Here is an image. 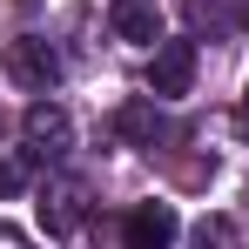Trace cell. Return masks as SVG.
Returning <instances> with one entry per match:
<instances>
[{"label": "cell", "mask_w": 249, "mask_h": 249, "mask_svg": "<svg viewBox=\"0 0 249 249\" xmlns=\"http://www.w3.org/2000/svg\"><path fill=\"white\" fill-rule=\"evenodd\" d=\"M0 249H34V243H27L20 229H7V222H0Z\"/></svg>", "instance_id": "cell-10"}, {"label": "cell", "mask_w": 249, "mask_h": 249, "mask_svg": "<svg viewBox=\"0 0 249 249\" xmlns=\"http://www.w3.org/2000/svg\"><path fill=\"white\" fill-rule=\"evenodd\" d=\"M243 27H249V7H243Z\"/></svg>", "instance_id": "cell-11"}, {"label": "cell", "mask_w": 249, "mask_h": 249, "mask_svg": "<svg viewBox=\"0 0 249 249\" xmlns=\"http://www.w3.org/2000/svg\"><path fill=\"white\" fill-rule=\"evenodd\" d=\"M108 20H115V34L135 47H155L162 41V20H155V0H108Z\"/></svg>", "instance_id": "cell-6"}, {"label": "cell", "mask_w": 249, "mask_h": 249, "mask_svg": "<svg viewBox=\"0 0 249 249\" xmlns=\"http://www.w3.org/2000/svg\"><path fill=\"white\" fill-rule=\"evenodd\" d=\"M20 135H27V148H34L41 162H61V155H68V142H74V122H68V108H61V101H34V108H27V122H20Z\"/></svg>", "instance_id": "cell-4"}, {"label": "cell", "mask_w": 249, "mask_h": 249, "mask_svg": "<svg viewBox=\"0 0 249 249\" xmlns=\"http://www.w3.org/2000/svg\"><path fill=\"white\" fill-rule=\"evenodd\" d=\"M41 222H47V236H74L88 222V182H74V175L41 182Z\"/></svg>", "instance_id": "cell-3"}, {"label": "cell", "mask_w": 249, "mask_h": 249, "mask_svg": "<svg viewBox=\"0 0 249 249\" xmlns=\"http://www.w3.org/2000/svg\"><path fill=\"white\" fill-rule=\"evenodd\" d=\"M7 74L20 88H34V94H47V88L61 81V54H54L41 34H14V41H7Z\"/></svg>", "instance_id": "cell-2"}, {"label": "cell", "mask_w": 249, "mask_h": 249, "mask_svg": "<svg viewBox=\"0 0 249 249\" xmlns=\"http://www.w3.org/2000/svg\"><path fill=\"white\" fill-rule=\"evenodd\" d=\"M196 249H229V215H202L196 222Z\"/></svg>", "instance_id": "cell-8"}, {"label": "cell", "mask_w": 249, "mask_h": 249, "mask_svg": "<svg viewBox=\"0 0 249 249\" xmlns=\"http://www.w3.org/2000/svg\"><path fill=\"white\" fill-rule=\"evenodd\" d=\"M115 128H122L128 142H142V148H155V128H162V122H155V108H148V101H128L122 115H115Z\"/></svg>", "instance_id": "cell-7"}, {"label": "cell", "mask_w": 249, "mask_h": 249, "mask_svg": "<svg viewBox=\"0 0 249 249\" xmlns=\"http://www.w3.org/2000/svg\"><path fill=\"white\" fill-rule=\"evenodd\" d=\"M128 249H175V236H182V222H175V209L168 202H142L128 209Z\"/></svg>", "instance_id": "cell-5"}, {"label": "cell", "mask_w": 249, "mask_h": 249, "mask_svg": "<svg viewBox=\"0 0 249 249\" xmlns=\"http://www.w3.org/2000/svg\"><path fill=\"white\" fill-rule=\"evenodd\" d=\"M27 189V162L20 155H0V196H20Z\"/></svg>", "instance_id": "cell-9"}, {"label": "cell", "mask_w": 249, "mask_h": 249, "mask_svg": "<svg viewBox=\"0 0 249 249\" xmlns=\"http://www.w3.org/2000/svg\"><path fill=\"white\" fill-rule=\"evenodd\" d=\"M189 88H196V41H155V54H148V94L175 101Z\"/></svg>", "instance_id": "cell-1"}]
</instances>
